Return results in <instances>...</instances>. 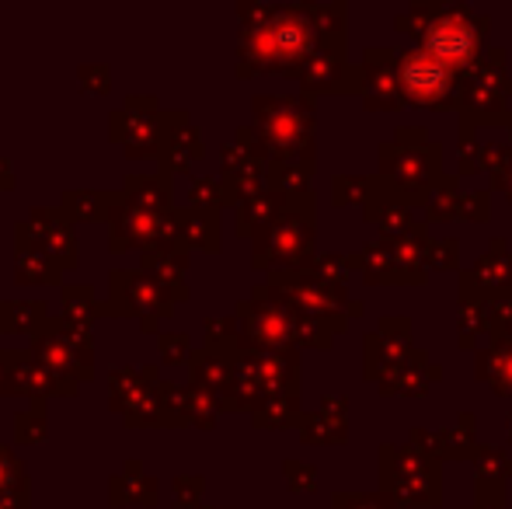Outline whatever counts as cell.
Here are the masks:
<instances>
[{"label":"cell","mask_w":512,"mask_h":509,"mask_svg":"<svg viewBox=\"0 0 512 509\" xmlns=\"http://www.w3.org/2000/svg\"><path fill=\"white\" fill-rule=\"evenodd\" d=\"M108 408L122 415L129 429H178V384L161 381L157 367L108 370Z\"/></svg>","instance_id":"6da1fadb"},{"label":"cell","mask_w":512,"mask_h":509,"mask_svg":"<svg viewBox=\"0 0 512 509\" xmlns=\"http://www.w3.org/2000/svg\"><path fill=\"white\" fill-rule=\"evenodd\" d=\"M251 21L241 28V74L265 67H286L300 60L310 46V28L300 14L290 11H248Z\"/></svg>","instance_id":"7a4b0ae2"},{"label":"cell","mask_w":512,"mask_h":509,"mask_svg":"<svg viewBox=\"0 0 512 509\" xmlns=\"http://www.w3.org/2000/svg\"><path fill=\"white\" fill-rule=\"evenodd\" d=\"M175 304V293L143 269H112L102 318H136L143 332H157V325L175 314Z\"/></svg>","instance_id":"3957f363"},{"label":"cell","mask_w":512,"mask_h":509,"mask_svg":"<svg viewBox=\"0 0 512 509\" xmlns=\"http://www.w3.org/2000/svg\"><path fill=\"white\" fill-rule=\"evenodd\" d=\"M28 353L35 363L49 370V374L63 377V381L88 384L95 381V332L77 328L70 321H63L60 314H53L46 325V332L35 335L28 342Z\"/></svg>","instance_id":"277c9868"},{"label":"cell","mask_w":512,"mask_h":509,"mask_svg":"<svg viewBox=\"0 0 512 509\" xmlns=\"http://www.w3.org/2000/svg\"><path fill=\"white\" fill-rule=\"evenodd\" d=\"M164 112L154 95H126L108 116V136L126 150L129 161H157Z\"/></svg>","instance_id":"5b68a950"},{"label":"cell","mask_w":512,"mask_h":509,"mask_svg":"<svg viewBox=\"0 0 512 509\" xmlns=\"http://www.w3.org/2000/svg\"><path fill=\"white\" fill-rule=\"evenodd\" d=\"M105 227H108V252L112 255L133 252V248L147 252V248H161V245H182L178 241L175 210L147 213V210H136V206L119 203Z\"/></svg>","instance_id":"8992f818"},{"label":"cell","mask_w":512,"mask_h":509,"mask_svg":"<svg viewBox=\"0 0 512 509\" xmlns=\"http://www.w3.org/2000/svg\"><path fill=\"white\" fill-rule=\"evenodd\" d=\"M14 227H21L42 252L56 258L63 265V272L81 265V245H77L74 220L60 206H32V213L25 220H18Z\"/></svg>","instance_id":"52a82bcc"},{"label":"cell","mask_w":512,"mask_h":509,"mask_svg":"<svg viewBox=\"0 0 512 509\" xmlns=\"http://www.w3.org/2000/svg\"><path fill=\"white\" fill-rule=\"evenodd\" d=\"M199 157H203V140H199V129L192 126V119L178 109L164 112L161 147H157V171L175 175V171H185L192 161H199Z\"/></svg>","instance_id":"ba28073f"},{"label":"cell","mask_w":512,"mask_h":509,"mask_svg":"<svg viewBox=\"0 0 512 509\" xmlns=\"http://www.w3.org/2000/svg\"><path fill=\"white\" fill-rule=\"evenodd\" d=\"M77 387L81 384L49 374L42 363L32 360L28 349H11V394H25V398H32V401H46V398H74Z\"/></svg>","instance_id":"9c48e42d"},{"label":"cell","mask_w":512,"mask_h":509,"mask_svg":"<svg viewBox=\"0 0 512 509\" xmlns=\"http://www.w3.org/2000/svg\"><path fill=\"white\" fill-rule=\"evenodd\" d=\"M60 279H63V265L42 252L21 227H14V283L18 286H60Z\"/></svg>","instance_id":"30bf717a"},{"label":"cell","mask_w":512,"mask_h":509,"mask_svg":"<svg viewBox=\"0 0 512 509\" xmlns=\"http://www.w3.org/2000/svg\"><path fill=\"white\" fill-rule=\"evenodd\" d=\"M140 269L147 276H154L157 283H164L171 293L182 300H189V286H185V272H189V248L182 245H161L140 252Z\"/></svg>","instance_id":"8fae6325"},{"label":"cell","mask_w":512,"mask_h":509,"mask_svg":"<svg viewBox=\"0 0 512 509\" xmlns=\"http://www.w3.org/2000/svg\"><path fill=\"white\" fill-rule=\"evenodd\" d=\"M122 203L126 206H136V210H147V213H171V175L164 171H133L126 175L122 182Z\"/></svg>","instance_id":"7c38bea8"},{"label":"cell","mask_w":512,"mask_h":509,"mask_svg":"<svg viewBox=\"0 0 512 509\" xmlns=\"http://www.w3.org/2000/svg\"><path fill=\"white\" fill-rule=\"evenodd\" d=\"M108 506H157V478L143 475L140 461H126L122 464V475H112V482H108Z\"/></svg>","instance_id":"4fadbf2b"},{"label":"cell","mask_w":512,"mask_h":509,"mask_svg":"<svg viewBox=\"0 0 512 509\" xmlns=\"http://www.w3.org/2000/svg\"><path fill=\"white\" fill-rule=\"evenodd\" d=\"M122 203V189L108 192V189H67L60 199V210L70 220H91V224H108V217L115 213V206Z\"/></svg>","instance_id":"5bb4252c"},{"label":"cell","mask_w":512,"mask_h":509,"mask_svg":"<svg viewBox=\"0 0 512 509\" xmlns=\"http://www.w3.org/2000/svg\"><path fill=\"white\" fill-rule=\"evenodd\" d=\"M175 220H178V241H182V248L216 252V245H220V217H216V210L185 206V210H175Z\"/></svg>","instance_id":"9a60e30c"},{"label":"cell","mask_w":512,"mask_h":509,"mask_svg":"<svg viewBox=\"0 0 512 509\" xmlns=\"http://www.w3.org/2000/svg\"><path fill=\"white\" fill-rule=\"evenodd\" d=\"M49 307L42 300H0V332L4 335H28V342L35 335L46 332L49 325Z\"/></svg>","instance_id":"2e32d148"},{"label":"cell","mask_w":512,"mask_h":509,"mask_svg":"<svg viewBox=\"0 0 512 509\" xmlns=\"http://www.w3.org/2000/svg\"><path fill=\"white\" fill-rule=\"evenodd\" d=\"M60 318L70 321L77 328H95V321L102 318V304H98V293L91 283H67L60 290Z\"/></svg>","instance_id":"e0dca14e"},{"label":"cell","mask_w":512,"mask_h":509,"mask_svg":"<svg viewBox=\"0 0 512 509\" xmlns=\"http://www.w3.org/2000/svg\"><path fill=\"white\" fill-rule=\"evenodd\" d=\"M405 84L418 102H432V98H439L446 91V67L436 56L418 53L415 60L405 63Z\"/></svg>","instance_id":"ac0fdd59"},{"label":"cell","mask_w":512,"mask_h":509,"mask_svg":"<svg viewBox=\"0 0 512 509\" xmlns=\"http://www.w3.org/2000/svg\"><path fill=\"white\" fill-rule=\"evenodd\" d=\"M178 412H182L185 426H213L216 412H220V401L203 384H185L178 387Z\"/></svg>","instance_id":"d6986e66"},{"label":"cell","mask_w":512,"mask_h":509,"mask_svg":"<svg viewBox=\"0 0 512 509\" xmlns=\"http://www.w3.org/2000/svg\"><path fill=\"white\" fill-rule=\"evenodd\" d=\"M474 49V32L467 25H457V21H446L432 32L429 39V56L443 60H467V53Z\"/></svg>","instance_id":"ffe728a7"},{"label":"cell","mask_w":512,"mask_h":509,"mask_svg":"<svg viewBox=\"0 0 512 509\" xmlns=\"http://www.w3.org/2000/svg\"><path fill=\"white\" fill-rule=\"evenodd\" d=\"M192 367V384H203L209 391H223L230 381V363L223 360V353H213V349H196L189 356Z\"/></svg>","instance_id":"44dd1931"},{"label":"cell","mask_w":512,"mask_h":509,"mask_svg":"<svg viewBox=\"0 0 512 509\" xmlns=\"http://www.w3.org/2000/svg\"><path fill=\"white\" fill-rule=\"evenodd\" d=\"M49 436V415H46V401H28L25 412L14 415V440L35 447Z\"/></svg>","instance_id":"7402d4cb"},{"label":"cell","mask_w":512,"mask_h":509,"mask_svg":"<svg viewBox=\"0 0 512 509\" xmlns=\"http://www.w3.org/2000/svg\"><path fill=\"white\" fill-rule=\"evenodd\" d=\"M77 84L88 95H108L112 91V67L108 63H81L77 67Z\"/></svg>","instance_id":"603a6c76"},{"label":"cell","mask_w":512,"mask_h":509,"mask_svg":"<svg viewBox=\"0 0 512 509\" xmlns=\"http://www.w3.org/2000/svg\"><path fill=\"white\" fill-rule=\"evenodd\" d=\"M21 482H28L25 461H21L11 447H4V443H0V492L14 489V485H21Z\"/></svg>","instance_id":"cb8c5ba5"},{"label":"cell","mask_w":512,"mask_h":509,"mask_svg":"<svg viewBox=\"0 0 512 509\" xmlns=\"http://www.w3.org/2000/svg\"><path fill=\"white\" fill-rule=\"evenodd\" d=\"M157 349H161V360H164V363H171V367H178V363H185V360L192 356L189 339H185L182 332L157 335Z\"/></svg>","instance_id":"d4e9b609"},{"label":"cell","mask_w":512,"mask_h":509,"mask_svg":"<svg viewBox=\"0 0 512 509\" xmlns=\"http://www.w3.org/2000/svg\"><path fill=\"white\" fill-rule=\"evenodd\" d=\"M220 192L223 185H216L213 178H192V206H206V210H216V203H220Z\"/></svg>","instance_id":"484cf974"},{"label":"cell","mask_w":512,"mask_h":509,"mask_svg":"<svg viewBox=\"0 0 512 509\" xmlns=\"http://www.w3.org/2000/svg\"><path fill=\"white\" fill-rule=\"evenodd\" d=\"M175 503L182 506V509H189V506H199V496H203V478H175Z\"/></svg>","instance_id":"4316f807"},{"label":"cell","mask_w":512,"mask_h":509,"mask_svg":"<svg viewBox=\"0 0 512 509\" xmlns=\"http://www.w3.org/2000/svg\"><path fill=\"white\" fill-rule=\"evenodd\" d=\"M0 509H32V489H28V482L0 492Z\"/></svg>","instance_id":"83f0119b"},{"label":"cell","mask_w":512,"mask_h":509,"mask_svg":"<svg viewBox=\"0 0 512 509\" xmlns=\"http://www.w3.org/2000/svg\"><path fill=\"white\" fill-rule=\"evenodd\" d=\"M14 185H18V175H14V164L4 157V150H0V192H11Z\"/></svg>","instance_id":"f1b7e54d"},{"label":"cell","mask_w":512,"mask_h":509,"mask_svg":"<svg viewBox=\"0 0 512 509\" xmlns=\"http://www.w3.org/2000/svg\"><path fill=\"white\" fill-rule=\"evenodd\" d=\"M11 394V349H0V398Z\"/></svg>","instance_id":"f546056e"}]
</instances>
